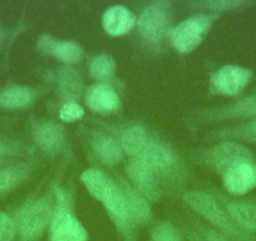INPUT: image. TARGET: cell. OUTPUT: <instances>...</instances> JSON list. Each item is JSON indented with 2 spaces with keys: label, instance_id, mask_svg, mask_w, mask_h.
I'll list each match as a JSON object with an SVG mask.
<instances>
[{
  "label": "cell",
  "instance_id": "cell-1",
  "mask_svg": "<svg viewBox=\"0 0 256 241\" xmlns=\"http://www.w3.org/2000/svg\"><path fill=\"white\" fill-rule=\"evenodd\" d=\"M184 200L191 206L196 212L210 221L211 224L220 228L224 235L235 241H246V236L238 226L234 224L228 214H226L218 206L215 198L204 191H188L184 195Z\"/></svg>",
  "mask_w": 256,
  "mask_h": 241
},
{
  "label": "cell",
  "instance_id": "cell-2",
  "mask_svg": "<svg viewBox=\"0 0 256 241\" xmlns=\"http://www.w3.org/2000/svg\"><path fill=\"white\" fill-rule=\"evenodd\" d=\"M56 206L50 222V241H88V232L80 220L68 210L67 196L56 188Z\"/></svg>",
  "mask_w": 256,
  "mask_h": 241
},
{
  "label": "cell",
  "instance_id": "cell-3",
  "mask_svg": "<svg viewBox=\"0 0 256 241\" xmlns=\"http://www.w3.org/2000/svg\"><path fill=\"white\" fill-rule=\"evenodd\" d=\"M212 26V19L205 14L184 19L171 33V40L180 53H191L204 42Z\"/></svg>",
  "mask_w": 256,
  "mask_h": 241
},
{
  "label": "cell",
  "instance_id": "cell-4",
  "mask_svg": "<svg viewBox=\"0 0 256 241\" xmlns=\"http://www.w3.org/2000/svg\"><path fill=\"white\" fill-rule=\"evenodd\" d=\"M56 208L49 196L30 204L22 212L19 218V234L23 241H32L38 238L52 222Z\"/></svg>",
  "mask_w": 256,
  "mask_h": 241
},
{
  "label": "cell",
  "instance_id": "cell-5",
  "mask_svg": "<svg viewBox=\"0 0 256 241\" xmlns=\"http://www.w3.org/2000/svg\"><path fill=\"white\" fill-rule=\"evenodd\" d=\"M208 164L218 174H224L244 162L254 161L250 150L238 142L226 141L208 150Z\"/></svg>",
  "mask_w": 256,
  "mask_h": 241
},
{
  "label": "cell",
  "instance_id": "cell-6",
  "mask_svg": "<svg viewBox=\"0 0 256 241\" xmlns=\"http://www.w3.org/2000/svg\"><path fill=\"white\" fill-rule=\"evenodd\" d=\"M252 72L241 66L228 64L221 67L210 80V90L222 96H238L250 83Z\"/></svg>",
  "mask_w": 256,
  "mask_h": 241
},
{
  "label": "cell",
  "instance_id": "cell-7",
  "mask_svg": "<svg viewBox=\"0 0 256 241\" xmlns=\"http://www.w3.org/2000/svg\"><path fill=\"white\" fill-rule=\"evenodd\" d=\"M138 29L146 40L158 42L166 34L170 23V4L156 2L146 6L138 18Z\"/></svg>",
  "mask_w": 256,
  "mask_h": 241
},
{
  "label": "cell",
  "instance_id": "cell-8",
  "mask_svg": "<svg viewBox=\"0 0 256 241\" xmlns=\"http://www.w3.org/2000/svg\"><path fill=\"white\" fill-rule=\"evenodd\" d=\"M224 186L236 196L246 195L256 188V164L254 161L238 164L222 176Z\"/></svg>",
  "mask_w": 256,
  "mask_h": 241
},
{
  "label": "cell",
  "instance_id": "cell-9",
  "mask_svg": "<svg viewBox=\"0 0 256 241\" xmlns=\"http://www.w3.org/2000/svg\"><path fill=\"white\" fill-rule=\"evenodd\" d=\"M136 16L130 9L122 6H110L103 14L102 24L106 33L112 36H120L132 30L136 26Z\"/></svg>",
  "mask_w": 256,
  "mask_h": 241
},
{
  "label": "cell",
  "instance_id": "cell-10",
  "mask_svg": "<svg viewBox=\"0 0 256 241\" xmlns=\"http://www.w3.org/2000/svg\"><path fill=\"white\" fill-rule=\"evenodd\" d=\"M86 103L94 112H113L120 107V97L110 86L106 83L94 84L87 90Z\"/></svg>",
  "mask_w": 256,
  "mask_h": 241
},
{
  "label": "cell",
  "instance_id": "cell-11",
  "mask_svg": "<svg viewBox=\"0 0 256 241\" xmlns=\"http://www.w3.org/2000/svg\"><path fill=\"white\" fill-rule=\"evenodd\" d=\"M127 174L134 188L148 198H156V185H154V172L150 170L141 160L132 158L127 164Z\"/></svg>",
  "mask_w": 256,
  "mask_h": 241
},
{
  "label": "cell",
  "instance_id": "cell-12",
  "mask_svg": "<svg viewBox=\"0 0 256 241\" xmlns=\"http://www.w3.org/2000/svg\"><path fill=\"white\" fill-rule=\"evenodd\" d=\"M136 158L141 160L154 172L167 171L171 168L174 162V156L171 150L164 144L151 141L146 144L144 151Z\"/></svg>",
  "mask_w": 256,
  "mask_h": 241
},
{
  "label": "cell",
  "instance_id": "cell-13",
  "mask_svg": "<svg viewBox=\"0 0 256 241\" xmlns=\"http://www.w3.org/2000/svg\"><path fill=\"white\" fill-rule=\"evenodd\" d=\"M100 202L104 205V208H107V211L112 216L113 220L117 221L120 226L130 228L132 222L131 218H130V214H128L127 204H126V198L122 192V188H120L117 185L112 182V185L110 186V188L106 192V195L103 196Z\"/></svg>",
  "mask_w": 256,
  "mask_h": 241
},
{
  "label": "cell",
  "instance_id": "cell-14",
  "mask_svg": "<svg viewBox=\"0 0 256 241\" xmlns=\"http://www.w3.org/2000/svg\"><path fill=\"white\" fill-rule=\"evenodd\" d=\"M34 140L43 151L56 152L63 147L66 142V132L60 124L46 122L36 130Z\"/></svg>",
  "mask_w": 256,
  "mask_h": 241
},
{
  "label": "cell",
  "instance_id": "cell-15",
  "mask_svg": "<svg viewBox=\"0 0 256 241\" xmlns=\"http://www.w3.org/2000/svg\"><path fill=\"white\" fill-rule=\"evenodd\" d=\"M122 192L124 195L126 204H127L128 214L131 222H144L151 218V208L140 191L132 188L131 185H123Z\"/></svg>",
  "mask_w": 256,
  "mask_h": 241
},
{
  "label": "cell",
  "instance_id": "cell-16",
  "mask_svg": "<svg viewBox=\"0 0 256 241\" xmlns=\"http://www.w3.org/2000/svg\"><path fill=\"white\" fill-rule=\"evenodd\" d=\"M93 148L100 161L106 164H116L122 158L123 150L120 144L107 134H97L93 138Z\"/></svg>",
  "mask_w": 256,
  "mask_h": 241
},
{
  "label": "cell",
  "instance_id": "cell-17",
  "mask_svg": "<svg viewBox=\"0 0 256 241\" xmlns=\"http://www.w3.org/2000/svg\"><path fill=\"white\" fill-rule=\"evenodd\" d=\"M228 214L236 225L248 231H256V205L234 201L228 205Z\"/></svg>",
  "mask_w": 256,
  "mask_h": 241
},
{
  "label": "cell",
  "instance_id": "cell-18",
  "mask_svg": "<svg viewBox=\"0 0 256 241\" xmlns=\"http://www.w3.org/2000/svg\"><path fill=\"white\" fill-rule=\"evenodd\" d=\"M148 142L150 140L146 130L138 126H134L123 132L122 136H120V144L123 151H126L131 156L137 157L144 151V148Z\"/></svg>",
  "mask_w": 256,
  "mask_h": 241
},
{
  "label": "cell",
  "instance_id": "cell-19",
  "mask_svg": "<svg viewBox=\"0 0 256 241\" xmlns=\"http://www.w3.org/2000/svg\"><path fill=\"white\" fill-rule=\"evenodd\" d=\"M82 182L88 190V192L96 198V200H102L103 196L108 191L110 186L112 185V181L103 174L102 171L96 168H88L82 174Z\"/></svg>",
  "mask_w": 256,
  "mask_h": 241
},
{
  "label": "cell",
  "instance_id": "cell-20",
  "mask_svg": "<svg viewBox=\"0 0 256 241\" xmlns=\"http://www.w3.org/2000/svg\"><path fill=\"white\" fill-rule=\"evenodd\" d=\"M49 56L64 63H76L83 56V49L80 44L70 40H56Z\"/></svg>",
  "mask_w": 256,
  "mask_h": 241
},
{
  "label": "cell",
  "instance_id": "cell-21",
  "mask_svg": "<svg viewBox=\"0 0 256 241\" xmlns=\"http://www.w3.org/2000/svg\"><path fill=\"white\" fill-rule=\"evenodd\" d=\"M32 102V92L24 87H12L0 94V104L6 108H23Z\"/></svg>",
  "mask_w": 256,
  "mask_h": 241
},
{
  "label": "cell",
  "instance_id": "cell-22",
  "mask_svg": "<svg viewBox=\"0 0 256 241\" xmlns=\"http://www.w3.org/2000/svg\"><path fill=\"white\" fill-rule=\"evenodd\" d=\"M59 86H60V92L64 97H67L68 102H74V98L80 94V76L77 74L72 68H64L59 76Z\"/></svg>",
  "mask_w": 256,
  "mask_h": 241
},
{
  "label": "cell",
  "instance_id": "cell-23",
  "mask_svg": "<svg viewBox=\"0 0 256 241\" xmlns=\"http://www.w3.org/2000/svg\"><path fill=\"white\" fill-rule=\"evenodd\" d=\"M116 60L110 54H100L94 56L90 62V73L97 80H106L110 77L116 70Z\"/></svg>",
  "mask_w": 256,
  "mask_h": 241
},
{
  "label": "cell",
  "instance_id": "cell-24",
  "mask_svg": "<svg viewBox=\"0 0 256 241\" xmlns=\"http://www.w3.org/2000/svg\"><path fill=\"white\" fill-rule=\"evenodd\" d=\"M231 114L240 118L256 117V94L242 98L231 108Z\"/></svg>",
  "mask_w": 256,
  "mask_h": 241
},
{
  "label": "cell",
  "instance_id": "cell-25",
  "mask_svg": "<svg viewBox=\"0 0 256 241\" xmlns=\"http://www.w3.org/2000/svg\"><path fill=\"white\" fill-rule=\"evenodd\" d=\"M152 241H182L178 231L171 224H158L152 230Z\"/></svg>",
  "mask_w": 256,
  "mask_h": 241
},
{
  "label": "cell",
  "instance_id": "cell-26",
  "mask_svg": "<svg viewBox=\"0 0 256 241\" xmlns=\"http://www.w3.org/2000/svg\"><path fill=\"white\" fill-rule=\"evenodd\" d=\"M84 116V110L76 102H67L59 110V118L64 122H74Z\"/></svg>",
  "mask_w": 256,
  "mask_h": 241
},
{
  "label": "cell",
  "instance_id": "cell-27",
  "mask_svg": "<svg viewBox=\"0 0 256 241\" xmlns=\"http://www.w3.org/2000/svg\"><path fill=\"white\" fill-rule=\"evenodd\" d=\"M16 236L14 221L6 214L0 212V241H13Z\"/></svg>",
  "mask_w": 256,
  "mask_h": 241
},
{
  "label": "cell",
  "instance_id": "cell-28",
  "mask_svg": "<svg viewBox=\"0 0 256 241\" xmlns=\"http://www.w3.org/2000/svg\"><path fill=\"white\" fill-rule=\"evenodd\" d=\"M20 178V171H16V170H0V191L10 188L12 186L19 182Z\"/></svg>",
  "mask_w": 256,
  "mask_h": 241
},
{
  "label": "cell",
  "instance_id": "cell-29",
  "mask_svg": "<svg viewBox=\"0 0 256 241\" xmlns=\"http://www.w3.org/2000/svg\"><path fill=\"white\" fill-rule=\"evenodd\" d=\"M208 6L214 10H232L241 6H250V3L242 2V0H212V2H208Z\"/></svg>",
  "mask_w": 256,
  "mask_h": 241
},
{
  "label": "cell",
  "instance_id": "cell-30",
  "mask_svg": "<svg viewBox=\"0 0 256 241\" xmlns=\"http://www.w3.org/2000/svg\"><path fill=\"white\" fill-rule=\"evenodd\" d=\"M238 134H240L244 138L248 140V141L256 142V120L244 124L240 128V131H238Z\"/></svg>",
  "mask_w": 256,
  "mask_h": 241
},
{
  "label": "cell",
  "instance_id": "cell-31",
  "mask_svg": "<svg viewBox=\"0 0 256 241\" xmlns=\"http://www.w3.org/2000/svg\"><path fill=\"white\" fill-rule=\"evenodd\" d=\"M192 241H231L228 236L218 231H208L204 236V238H192Z\"/></svg>",
  "mask_w": 256,
  "mask_h": 241
},
{
  "label": "cell",
  "instance_id": "cell-32",
  "mask_svg": "<svg viewBox=\"0 0 256 241\" xmlns=\"http://www.w3.org/2000/svg\"><path fill=\"white\" fill-rule=\"evenodd\" d=\"M0 151H2V144H0Z\"/></svg>",
  "mask_w": 256,
  "mask_h": 241
}]
</instances>
